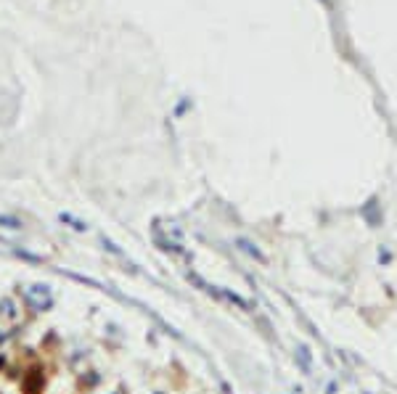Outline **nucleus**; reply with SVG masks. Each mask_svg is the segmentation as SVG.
Listing matches in <instances>:
<instances>
[{
	"label": "nucleus",
	"mask_w": 397,
	"mask_h": 394,
	"mask_svg": "<svg viewBox=\"0 0 397 394\" xmlns=\"http://www.w3.org/2000/svg\"><path fill=\"white\" fill-rule=\"evenodd\" d=\"M24 299L29 302V307H32V309H40V312L53 304V294H50V288H48L45 283L27 286V288H24Z\"/></svg>",
	"instance_id": "nucleus-1"
},
{
	"label": "nucleus",
	"mask_w": 397,
	"mask_h": 394,
	"mask_svg": "<svg viewBox=\"0 0 397 394\" xmlns=\"http://www.w3.org/2000/svg\"><path fill=\"white\" fill-rule=\"evenodd\" d=\"M0 315L3 318H16V309H14L11 299H3V302H0Z\"/></svg>",
	"instance_id": "nucleus-2"
},
{
	"label": "nucleus",
	"mask_w": 397,
	"mask_h": 394,
	"mask_svg": "<svg viewBox=\"0 0 397 394\" xmlns=\"http://www.w3.org/2000/svg\"><path fill=\"white\" fill-rule=\"evenodd\" d=\"M0 222H6V227H22V222H16V220H6V217H3Z\"/></svg>",
	"instance_id": "nucleus-3"
}]
</instances>
